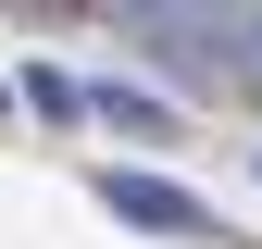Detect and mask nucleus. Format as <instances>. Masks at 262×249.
<instances>
[{
  "mask_svg": "<svg viewBox=\"0 0 262 249\" xmlns=\"http://www.w3.org/2000/svg\"><path fill=\"white\" fill-rule=\"evenodd\" d=\"M25 100H38V112L62 124V112H88V87H75V75H50V62H25Z\"/></svg>",
  "mask_w": 262,
  "mask_h": 249,
  "instance_id": "nucleus-3",
  "label": "nucleus"
},
{
  "mask_svg": "<svg viewBox=\"0 0 262 249\" xmlns=\"http://www.w3.org/2000/svg\"><path fill=\"white\" fill-rule=\"evenodd\" d=\"M88 112H100V124H125V137H175V100H162V87H88Z\"/></svg>",
  "mask_w": 262,
  "mask_h": 249,
  "instance_id": "nucleus-2",
  "label": "nucleus"
},
{
  "mask_svg": "<svg viewBox=\"0 0 262 249\" xmlns=\"http://www.w3.org/2000/svg\"><path fill=\"white\" fill-rule=\"evenodd\" d=\"M100 212H125L138 237H200V225H212L175 175H138V162H113V175H100Z\"/></svg>",
  "mask_w": 262,
  "mask_h": 249,
  "instance_id": "nucleus-1",
  "label": "nucleus"
}]
</instances>
